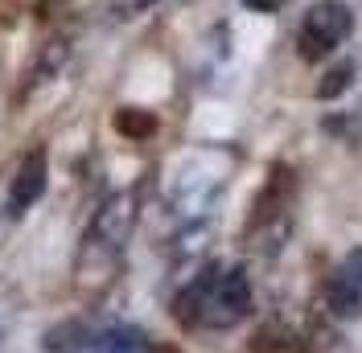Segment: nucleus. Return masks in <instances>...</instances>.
<instances>
[{
	"mask_svg": "<svg viewBox=\"0 0 362 353\" xmlns=\"http://www.w3.org/2000/svg\"><path fill=\"white\" fill-rule=\"evenodd\" d=\"M181 321L202 325V329H230L239 325L251 309V284L239 267L230 271H210L202 280H194L189 292L177 300Z\"/></svg>",
	"mask_w": 362,
	"mask_h": 353,
	"instance_id": "1",
	"label": "nucleus"
},
{
	"mask_svg": "<svg viewBox=\"0 0 362 353\" xmlns=\"http://www.w3.org/2000/svg\"><path fill=\"white\" fill-rule=\"evenodd\" d=\"M350 29H354V17H350V8L341 0H317L313 8L305 13V21H300L296 49H300V58L317 62V58L334 54L350 37Z\"/></svg>",
	"mask_w": 362,
	"mask_h": 353,
	"instance_id": "2",
	"label": "nucleus"
},
{
	"mask_svg": "<svg viewBox=\"0 0 362 353\" xmlns=\"http://www.w3.org/2000/svg\"><path fill=\"white\" fill-rule=\"evenodd\" d=\"M132 222H136V198L132 193H115L107 198V205L95 214L87 230V255L90 251H103L107 259L119 255V246L128 243V234H132Z\"/></svg>",
	"mask_w": 362,
	"mask_h": 353,
	"instance_id": "3",
	"label": "nucleus"
},
{
	"mask_svg": "<svg viewBox=\"0 0 362 353\" xmlns=\"http://www.w3.org/2000/svg\"><path fill=\"white\" fill-rule=\"evenodd\" d=\"M325 300H329V312L346 321H354L362 312V251H350L341 259V267L325 284Z\"/></svg>",
	"mask_w": 362,
	"mask_h": 353,
	"instance_id": "4",
	"label": "nucleus"
},
{
	"mask_svg": "<svg viewBox=\"0 0 362 353\" xmlns=\"http://www.w3.org/2000/svg\"><path fill=\"white\" fill-rule=\"evenodd\" d=\"M42 193H45V152H29L21 160L17 176H13V189H8V214H13V218L25 214Z\"/></svg>",
	"mask_w": 362,
	"mask_h": 353,
	"instance_id": "5",
	"label": "nucleus"
},
{
	"mask_svg": "<svg viewBox=\"0 0 362 353\" xmlns=\"http://www.w3.org/2000/svg\"><path fill=\"white\" fill-rule=\"evenodd\" d=\"M90 353H157V349H153L148 333L132 329V325H115V329L99 333L90 341Z\"/></svg>",
	"mask_w": 362,
	"mask_h": 353,
	"instance_id": "6",
	"label": "nucleus"
},
{
	"mask_svg": "<svg viewBox=\"0 0 362 353\" xmlns=\"http://www.w3.org/2000/svg\"><path fill=\"white\" fill-rule=\"evenodd\" d=\"M83 341H90V333L83 329V325H62V329L45 333V349L49 353H83L87 349Z\"/></svg>",
	"mask_w": 362,
	"mask_h": 353,
	"instance_id": "7",
	"label": "nucleus"
},
{
	"mask_svg": "<svg viewBox=\"0 0 362 353\" xmlns=\"http://www.w3.org/2000/svg\"><path fill=\"white\" fill-rule=\"evenodd\" d=\"M350 74H354V66H350V62H341L334 74H325V83H321V90H317V95H321V99H334V95H341V90L350 87Z\"/></svg>",
	"mask_w": 362,
	"mask_h": 353,
	"instance_id": "8",
	"label": "nucleus"
},
{
	"mask_svg": "<svg viewBox=\"0 0 362 353\" xmlns=\"http://www.w3.org/2000/svg\"><path fill=\"white\" fill-rule=\"evenodd\" d=\"M119 128H124V132H153V119H148V115L124 111V115H119Z\"/></svg>",
	"mask_w": 362,
	"mask_h": 353,
	"instance_id": "9",
	"label": "nucleus"
},
{
	"mask_svg": "<svg viewBox=\"0 0 362 353\" xmlns=\"http://www.w3.org/2000/svg\"><path fill=\"white\" fill-rule=\"evenodd\" d=\"M243 4H247V8H255V13H276L284 0H243Z\"/></svg>",
	"mask_w": 362,
	"mask_h": 353,
	"instance_id": "10",
	"label": "nucleus"
},
{
	"mask_svg": "<svg viewBox=\"0 0 362 353\" xmlns=\"http://www.w3.org/2000/svg\"><path fill=\"white\" fill-rule=\"evenodd\" d=\"M144 4H148V0H119V8H128V13H132V8H144Z\"/></svg>",
	"mask_w": 362,
	"mask_h": 353,
	"instance_id": "11",
	"label": "nucleus"
}]
</instances>
